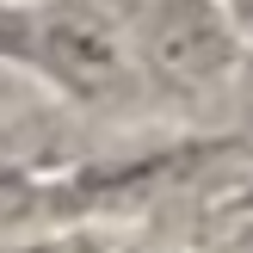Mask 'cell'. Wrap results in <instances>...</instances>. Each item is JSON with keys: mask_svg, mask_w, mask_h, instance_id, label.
Segmentation results:
<instances>
[{"mask_svg": "<svg viewBox=\"0 0 253 253\" xmlns=\"http://www.w3.org/2000/svg\"><path fill=\"white\" fill-rule=\"evenodd\" d=\"M31 68H43L74 99H99L118 81L124 56H118V37L86 12H37L31 19Z\"/></svg>", "mask_w": 253, "mask_h": 253, "instance_id": "cell-1", "label": "cell"}, {"mask_svg": "<svg viewBox=\"0 0 253 253\" xmlns=\"http://www.w3.org/2000/svg\"><path fill=\"white\" fill-rule=\"evenodd\" d=\"M155 56L179 74H204L222 62V25L210 19L204 0H167L155 19Z\"/></svg>", "mask_w": 253, "mask_h": 253, "instance_id": "cell-2", "label": "cell"}, {"mask_svg": "<svg viewBox=\"0 0 253 253\" xmlns=\"http://www.w3.org/2000/svg\"><path fill=\"white\" fill-rule=\"evenodd\" d=\"M31 19L37 12L0 6V62H31Z\"/></svg>", "mask_w": 253, "mask_h": 253, "instance_id": "cell-3", "label": "cell"}, {"mask_svg": "<svg viewBox=\"0 0 253 253\" xmlns=\"http://www.w3.org/2000/svg\"><path fill=\"white\" fill-rule=\"evenodd\" d=\"M0 253H111V247L86 241V235H56V241H19V247H0Z\"/></svg>", "mask_w": 253, "mask_h": 253, "instance_id": "cell-4", "label": "cell"}]
</instances>
